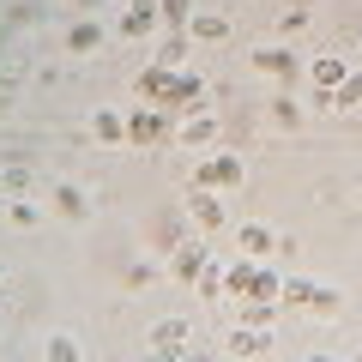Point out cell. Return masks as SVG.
Returning <instances> with one entry per match:
<instances>
[{
  "instance_id": "1",
  "label": "cell",
  "mask_w": 362,
  "mask_h": 362,
  "mask_svg": "<svg viewBox=\"0 0 362 362\" xmlns=\"http://www.w3.org/2000/svg\"><path fill=\"white\" fill-rule=\"evenodd\" d=\"M247 181V163L235 151H218V157H206V163L194 169V187L199 194H223V187H242Z\"/></svg>"
},
{
  "instance_id": "2",
  "label": "cell",
  "mask_w": 362,
  "mask_h": 362,
  "mask_svg": "<svg viewBox=\"0 0 362 362\" xmlns=\"http://www.w3.org/2000/svg\"><path fill=\"white\" fill-rule=\"evenodd\" d=\"M187 350V320H157L151 326V362H181Z\"/></svg>"
},
{
  "instance_id": "3",
  "label": "cell",
  "mask_w": 362,
  "mask_h": 362,
  "mask_svg": "<svg viewBox=\"0 0 362 362\" xmlns=\"http://www.w3.org/2000/svg\"><path fill=\"white\" fill-rule=\"evenodd\" d=\"M199 272H206V242H181L175 254H169V278H181V284H194Z\"/></svg>"
},
{
  "instance_id": "4",
  "label": "cell",
  "mask_w": 362,
  "mask_h": 362,
  "mask_svg": "<svg viewBox=\"0 0 362 362\" xmlns=\"http://www.w3.org/2000/svg\"><path fill=\"white\" fill-rule=\"evenodd\" d=\"M284 296H290V302H302V308H320V314H332V308H338V296H332V290L308 284V278H290V284H284Z\"/></svg>"
},
{
  "instance_id": "5",
  "label": "cell",
  "mask_w": 362,
  "mask_h": 362,
  "mask_svg": "<svg viewBox=\"0 0 362 362\" xmlns=\"http://www.w3.org/2000/svg\"><path fill=\"white\" fill-rule=\"evenodd\" d=\"M223 344H230V356H259V350H272V332L266 326H235Z\"/></svg>"
},
{
  "instance_id": "6",
  "label": "cell",
  "mask_w": 362,
  "mask_h": 362,
  "mask_svg": "<svg viewBox=\"0 0 362 362\" xmlns=\"http://www.w3.org/2000/svg\"><path fill=\"white\" fill-rule=\"evenodd\" d=\"M163 127H169V121L157 115V109H139V115H127V139H133V145H157V139H163Z\"/></svg>"
},
{
  "instance_id": "7",
  "label": "cell",
  "mask_w": 362,
  "mask_h": 362,
  "mask_svg": "<svg viewBox=\"0 0 362 362\" xmlns=\"http://www.w3.org/2000/svg\"><path fill=\"white\" fill-rule=\"evenodd\" d=\"M254 66L272 73V78H284V85L296 78V54H290V49H254Z\"/></svg>"
},
{
  "instance_id": "8",
  "label": "cell",
  "mask_w": 362,
  "mask_h": 362,
  "mask_svg": "<svg viewBox=\"0 0 362 362\" xmlns=\"http://www.w3.org/2000/svg\"><path fill=\"white\" fill-rule=\"evenodd\" d=\"M187 37H194V42H223V37H230V18H223V13H194V18H187Z\"/></svg>"
},
{
  "instance_id": "9",
  "label": "cell",
  "mask_w": 362,
  "mask_h": 362,
  "mask_svg": "<svg viewBox=\"0 0 362 362\" xmlns=\"http://www.w3.org/2000/svg\"><path fill=\"white\" fill-rule=\"evenodd\" d=\"M272 247H278L272 223H242V259H266Z\"/></svg>"
},
{
  "instance_id": "10",
  "label": "cell",
  "mask_w": 362,
  "mask_h": 362,
  "mask_svg": "<svg viewBox=\"0 0 362 362\" xmlns=\"http://www.w3.org/2000/svg\"><path fill=\"white\" fill-rule=\"evenodd\" d=\"M66 49L73 54H97L103 49V25H97V18H78V25L66 30Z\"/></svg>"
},
{
  "instance_id": "11",
  "label": "cell",
  "mask_w": 362,
  "mask_h": 362,
  "mask_svg": "<svg viewBox=\"0 0 362 362\" xmlns=\"http://www.w3.org/2000/svg\"><path fill=\"white\" fill-rule=\"evenodd\" d=\"M254 278H259V259H235V266L223 272V290H230V296H254Z\"/></svg>"
},
{
  "instance_id": "12",
  "label": "cell",
  "mask_w": 362,
  "mask_h": 362,
  "mask_svg": "<svg viewBox=\"0 0 362 362\" xmlns=\"http://www.w3.org/2000/svg\"><path fill=\"white\" fill-rule=\"evenodd\" d=\"M90 133H97L103 145H121V139H127V121H121V109H97V115H90Z\"/></svg>"
},
{
  "instance_id": "13",
  "label": "cell",
  "mask_w": 362,
  "mask_h": 362,
  "mask_svg": "<svg viewBox=\"0 0 362 362\" xmlns=\"http://www.w3.org/2000/svg\"><path fill=\"white\" fill-rule=\"evenodd\" d=\"M175 139H181V145H194V151H206V145L218 139V121H211V115H194V121H187V127L175 133Z\"/></svg>"
},
{
  "instance_id": "14",
  "label": "cell",
  "mask_w": 362,
  "mask_h": 362,
  "mask_svg": "<svg viewBox=\"0 0 362 362\" xmlns=\"http://www.w3.org/2000/svg\"><path fill=\"white\" fill-rule=\"evenodd\" d=\"M181 61H187V37H175V30H169V37L157 42V66H163V73H181Z\"/></svg>"
},
{
  "instance_id": "15",
  "label": "cell",
  "mask_w": 362,
  "mask_h": 362,
  "mask_svg": "<svg viewBox=\"0 0 362 362\" xmlns=\"http://www.w3.org/2000/svg\"><path fill=\"white\" fill-rule=\"evenodd\" d=\"M344 61H338V54H320V61H314V85H320V90H338V85H344Z\"/></svg>"
},
{
  "instance_id": "16",
  "label": "cell",
  "mask_w": 362,
  "mask_h": 362,
  "mask_svg": "<svg viewBox=\"0 0 362 362\" xmlns=\"http://www.w3.org/2000/svg\"><path fill=\"white\" fill-rule=\"evenodd\" d=\"M139 90H145V103H163L169 90H175V73H163V66H151V73L139 78Z\"/></svg>"
},
{
  "instance_id": "17",
  "label": "cell",
  "mask_w": 362,
  "mask_h": 362,
  "mask_svg": "<svg viewBox=\"0 0 362 362\" xmlns=\"http://www.w3.org/2000/svg\"><path fill=\"white\" fill-rule=\"evenodd\" d=\"M194 223H199V230H223V206H218V194H199V199H194Z\"/></svg>"
},
{
  "instance_id": "18",
  "label": "cell",
  "mask_w": 362,
  "mask_h": 362,
  "mask_svg": "<svg viewBox=\"0 0 362 362\" xmlns=\"http://www.w3.org/2000/svg\"><path fill=\"white\" fill-rule=\"evenodd\" d=\"M199 97H206V90H199V78H194V73H175V90H169V103H187V109H194Z\"/></svg>"
},
{
  "instance_id": "19",
  "label": "cell",
  "mask_w": 362,
  "mask_h": 362,
  "mask_svg": "<svg viewBox=\"0 0 362 362\" xmlns=\"http://www.w3.org/2000/svg\"><path fill=\"white\" fill-rule=\"evenodd\" d=\"M278 296H284V278L259 266V278H254V302H278Z\"/></svg>"
},
{
  "instance_id": "20",
  "label": "cell",
  "mask_w": 362,
  "mask_h": 362,
  "mask_svg": "<svg viewBox=\"0 0 362 362\" xmlns=\"http://www.w3.org/2000/svg\"><path fill=\"white\" fill-rule=\"evenodd\" d=\"M356 103H362V73H350L344 85L332 90V109H356Z\"/></svg>"
},
{
  "instance_id": "21",
  "label": "cell",
  "mask_w": 362,
  "mask_h": 362,
  "mask_svg": "<svg viewBox=\"0 0 362 362\" xmlns=\"http://www.w3.org/2000/svg\"><path fill=\"white\" fill-rule=\"evenodd\" d=\"M157 13H163V25H187L194 18V0H157Z\"/></svg>"
},
{
  "instance_id": "22",
  "label": "cell",
  "mask_w": 362,
  "mask_h": 362,
  "mask_svg": "<svg viewBox=\"0 0 362 362\" xmlns=\"http://www.w3.org/2000/svg\"><path fill=\"white\" fill-rule=\"evenodd\" d=\"M49 362H78V338L54 332V338H49Z\"/></svg>"
},
{
  "instance_id": "23",
  "label": "cell",
  "mask_w": 362,
  "mask_h": 362,
  "mask_svg": "<svg viewBox=\"0 0 362 362\" xmlns=\"http://www.w3.org/2000/svg\"><path fill=\"white\" fill-rule=\"evenodd\" d=\"M194 290H199L206 302H218V296H223V272H211V266H206V272L194 278Z\"/></svg>"
},
{
  "instance_id": "24",
  "label": "cell",
  "mask_w": 362,
  "mask_h": 362,
  "mask_svg": "<svg viewBox=\"0 0 362 362\" xmlns=\"http://www.w3.org/2000/svg\"><path fill=\"white\" fill-rule=\"evenodd\" d=\"M54 206H61L66 218H85V194H78V187H61V194H54Z\"/></svg>"
},
{
  "instance_id": "25",
  "label": "cell",
  "mask_w": 362,
  "mask_h": 362,
  "mask_svg": "<svg viewBox=\"0 0 362 362\" xmlns=\"http://www.w3.org/2000/svg\"><path fill=\"white\" fill-rule=\"evenodd\" d=\"M13 223H18V230H37L42 211H37V206H25V199H13Z\"/></svg>"
},
{
  "instance_id": "26",
  "label": "cell",
  "mask_w": 362,
  "mask_h": 362,
  "mask_svg": "<svg viewBox=\"0 0 362 362\" xmlns=\"http://www.w3.org/2000/svg\"><path fill=\"white\" fill-rule=\"evenodd\" d=\"M272 121H278V127H296V103H290V97H278V103H272Z\"/></svg>"
},
{
  "instance_id": "27",
  "label": "cell",
  "mask_w": 362,
  "mask_h": 362,
  "mask_svg": "<svg viewBox=\"0 0 362 362\" xmlns=\"http://www.w3.org/2000/svg\"><path fill=\"white\" fill-rule=\"evenodd\" d=\"M308 362H332V356H308Z\"/></svg>"
},
{
  "instance_id": "28",
  "label": "cell",
  "mask_w": 362,
  "mask_h": 362,
  "mask_svg": "<svg viewBox=\"0 0 362 362\" xmlns=\"http://www.w3.org/2000/svg\"><path fill=\"white\" fill-rule=\"evenodd\" d=\"M356 362H362V344H356Z\"/></svg>"
},
{
  "instance_id": "29",
  "label": "cell",
  "mask_w": 362,
  "mask_h": 362,
  "mask_svg": "<svg viewBox=\"0 0 362 362\" xmlns=\"http://www.w3.org/2000/svg\"><path fill=\"white\" fill-rule=\"evenodd\" d=\"M0 278H6V266H0Z\"/></svg>"
}]
</instances>
